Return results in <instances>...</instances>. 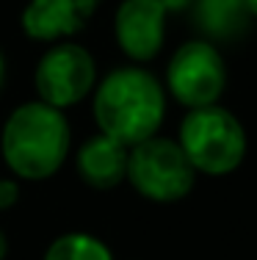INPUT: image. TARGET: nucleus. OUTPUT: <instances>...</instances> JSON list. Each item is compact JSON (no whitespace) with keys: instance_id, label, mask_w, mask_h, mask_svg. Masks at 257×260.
<instances>
[{"instance_id":"nucleus-10","label":"nucleus","mask_w":257,"mask_h":260,"mask_svg":"<svg viewBox=\"0 0 257 260\" xmlns=\"http://www.w3.org/2000/svg\"><path fill=\"white\" fill-rule=\"evenodd\" d=\"M45 260H114L111 249L100 238L86 233H66L50 244Z\"/></svg>"},{"instance_id":"nucleus-3","label":"nucleus","mask_w":257,"mask_h":260,"mask_svg":"<svg viewBox=\"0 0 257 260\" xmlns=\"http://www.w3.org/2000/svg\"><path fill=\"white\" fill-rule=\"evenodd\" d=\"M180 147L194 169L205 175H227L246 155V133L230 111L213 105L191 108L180 127Z\"/></svg>"},{"instance_id":"nucleus-12","label":"nucleus","mask_w":257,"mask_h":260,"mask_svg":"<svg viewBox=\"0 0 257 260\" xmlns=\"http://www.w3.org/2000/svg\"><path fill=\"white\" fill-rule=\"evenodd\" d=\"M243 3H246V9L252 11V14L257 17V0H243Z\"/></svg>"},{"instance_id":"nucleus-11","label":"nucleus","mask_w":257,"mask_h":260,"mask_svg":"<svg viewBox=\"0 0 257 260\" xmlns=\"http://www.w3.org/2000/svg\"><path fill=\"white\" fill-rule=\"evenodd\" d=\"M17 197H20V191H17L14 180H0V208H11Z\"/></svg>"},{"instance_id":"nucleus-2","label":"nucleus","mask_w":257,"mask_h":260,"mask_svg":"<svg viewBox=\"0 0 257 260\" xmlns=\"http://www.w3.org/2000/svg\"><path fill=\"white\" fill-rule=\"evenodd\" d=\"M3 158L14 175L25 180H45L56 175L69 150V125L56 105L25 103L6 119Z\"/></svg>"},{"instance_id":"nucleus-5","label":"nucleus","mask_w":257,"mask_h":260,"mask_svg":"<svg viewBox=\"0 0 257 260\" xmlns=\"http://www.w3.org/2000/svg\"><path fill=\"white\" fill-rule=\"evenodd\" d=\"M224 61L207 42H186L169 64V89L182 105H213L224 91Z\"/></svg>"},{"instance_id":"nucleus-9","label":"nucleus","mask_w":257,"mask_h":260,"mask_svg":"<svg viewBox=\"0 0 257 260\" xmlns=\"http://www.w3.org/2000/svg\"><path fill=\"white\" fill-rule=\"evenodd\" d=\"M127 147L111 136H97L86 141L78 152L81 177L94 188H114L127 177Z\"/></svg>"},{"instance_id":"nucleus-7","label":"nucleus","mask_w":257,"mask_h":260,"mask_svg":"<svg viewBox=\"0 0 257 260\" xmlns=\"http://www.w3.org/2000/svg\"><path fill=\"white\" fill-rule=\"evenodd\" d=\"M166 0H125L116 11L119 47L136 61H150L163 45Z\"/></svg>"},{"instance_id":"nucleus-14","label":"nucleus","mask_w":257,"mask_h":260,"mask_svg":"<svg viewBox=\"0 0 257 260\" xmlns=\"http://www.w3.org/2000/svg\"><path fill=\"white\" fill-rule=\"evenodd\" d=\"M0 86H3V55H0Z\"/></svg>"},{"instance_id":"nucleus-6","label":"nucleus","mask_w":257,"mask_h":260,"mask_svg":"<svg viewBox=\"0 0 257 260\" xmlns=\"http://www.w3.org/2000/svg\"><path fill=\"white\" fill-rule=\"evenodd\" d=\"M91 86H94V58L72 42L50 47L36 67V91L42 103L56 108L81 103L91 91Z\"/></svg>"},{"instance_id":"nucleus-4","label":"nucleus","mask_w":257,"mask_h":260,"mask_svg":"<svg viewBox=\"0 0 257 260\" xmlns=\"http://www.w3.org/2000/svg\"><path fill=\"white\" fill-rule=\"evenodd\" d=\"M194 166L180 144L169 139H146L127 155V177L133 188L152 202L182 200L194 188Z\"/></svg>"},{"instance_id":"nucleus-8","label":"nucleus","mask_w":257,"mask_h":260,"mask_svg":"<svg viewBox=\"0 0 257 260\" xmlns=\"http://www.w3.org/2000/svg\"><path fill=\"white\" fill-rule=\"evenodd\" d=\"M100 0H30L22 11V28L33 39H61L78 34Z\"/></svg>"},{"instance_id":"nucleus-1","label":"nucleus","mask_w":257,"mask_h":260,"mask_svg":"<svg viewBox=\"0 0 257 260\" xmlns=\"http://www.w3.org/2000/svg\"><path fill=\"white\" fill-rule=\"evenodd\" d=\"M163 91L144 70H116L100 83L94 94V119L102 136L136 147L152 139L163 122Z\"/></svg>"},{"instance_id":"nucleus-13","label":"nucleus","mask_w":257,"mask_h":260,"mask_svg":"<svg viewBox=\"0 0 257 260\" xmlns=\"http://www.w3.org/2000/svg\"><path fill=\"white\" fill-rule=\"evenodd\" d=\"M3 257H6V235L0 233V260H3Z\"/></svg>"}]
</instances>
